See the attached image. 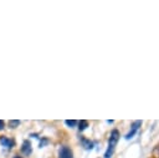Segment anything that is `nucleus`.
<instances>
[{
    "mask_svg": "<svg viewBox=\"0 0 159 158\" xmlns=\"http://www.w3.org/2000/svg\"><path fill=\"white\" fill-rule=\"evenodd\" d=\"M118 139H119V132L117 129H113L111 132V136L108 139V146H107V149L104 152V158H112L114 149H116V146L118 143Z\"/></svg>",
    "mask_w": 159,
    "mask_h": 158,
    "instance_id": "1",
    "label": "nucleus"
},
{
    "mask_svg": "<svg viewBox=\"0 0 159 158\" xmlns=\"http://www.w3.org/2000/svg\"><path fill=\"white\" fill-rule=\"evenodd\" d=\"M142 126V121H134L133 123H132V127H130V129H129V132L125 134V139H130V138H133L134 136H135V133H137V131L139 129V127Z\"/></svg>",
    "mask_w": 159,
    "mask_h": 158,
    "instance_id": "2",
    "label": "nucleus"
},
{
    "mask_svg": "<svg viewBox=\"0 0 159 158\" xmlns=\"http://www.w3.org/2000/svg\"><path fill=\"white\" fill-rule=\"evenodd\" d=\"M58 158H73L71 148H68L67 146H62L58 151Z\"/></svg>",
    "mask_w": 159,
    "mask_h": 158,
    "instance_id": "3",
    "label": "nucleus"
},
{
    "mask_svg": "<svg viewBox=\"0 0 159 158\" xmlns=\"http://www.w3.org/2000/svg\"><path fill=\"white\" fill-rule=\"evenodd\" d=\"M0 144L2 147H6V148H12L14 141L10 139V138H7V137H5V136H2V137H0Z\"/></svg>",
    "mask_w": 159,
    "mask_h": 158,
    "instance_id": "4",
    "label": "nucleus"
},
{
    "mask_svg": "<svg viewBox=\"0 0 159 158\" xmlns=\"http://www.w3.org/2000/svg\"><path fill=\"white\" fill-rule=\"evenodd\" d=\"M21 152H22L24 154H26V156H29V154L32 152L30 141H24V143H22V146H21Z\"/></svg>",
    "mask_w": 159,
    "mask_h": 158,
    "instance_id": "5",
    "label": "nucleus"
},
{
    "mask_svg": "<svg viewBox=\"0 0 159 158\" xmlns=\"http://www.w3.org/2000/svg\"><path fill=\"white\" fill-rule=\"evenodd\" d=\"M81 141H82V144H83V147H84L86 149H92V148H93V143H92L91 141H88V139H86V138H81Z\"/></svg>",
    "mask_w": 159,
    "mask_h": 158,
    "instance_id": "6",
    "label": "nucleus"
},
{
    "mask_svg": "<svg viewBox=\"0 0 159 158\" xmlns=\"http://www.w3.org/2000/svg\"><path fill=\"white\" fill-rule=\"evenodd\" d=\"M87 127H88V122H87V121L82 119V121L78 122V129H80V131H84Z\"/></svg>",
    "mask_w": 159,
    "mask_h": 158,
    "instance_id": "7",
    "label": "nucleus"
},
{
    "mask_svg": "<svg viewBox=\"0 0 159 158\" xmlns=\"http://www.w3.org/2000/svg\"><path fill=\"white\" fill-rule=\"evenodd\" d=\"M19 124H20V121H17V119L9 121V126H10V128H16Z\"/></svg>",
    "mask_w": 159,
    "mask_h": 158,
    "instance_id": "8",
    "label": "nucleus"
},
{
    "mask_svg": "<svg viewBox=\"0 0 159 158\" xmlns=\"http://www.w3.org/2000/svg\"><path fill=\"white\" fill-rule=\"evenodd\" d=\"M65 123H66L68 127H71V128H72V127H75V126L77 124V121H75V119H66V121H65Z\"/></svg>",
    "mask_w": 159,
    "mask_h": 158,
    "instance_id": "9",
    "label": "nucleus"
},
{
    "mask_svg": "<svg viewBox=\"0 0 159 158\" xmlns=\"http://www.w3.org/2000/svg\"><path fill=\"white\" fill-rule=\"evenodd\" d=\"M4 126H5V122H4L2 119H0V131L4 129Z\"/></svg>",
    "mask_w": 159,
    "mask_h": 158,
    "instance_id": "10",
    "label": "nucleus"
},
{
    "mask_svg": "<svg viewBox=\"0 0 159 158\" xmlns=\"http://www.w3.org/2000/svg\"><path fill=\"white\" fill-rule=\"evenodd\" d=\"M14 158H21V157H19V156H15V157H14Z\"/></svg>",
    "mask_w": 159,
    "mask_h": 158,
    "instance_id": "11",
    "label": "nucleus"
}]
</instances>
